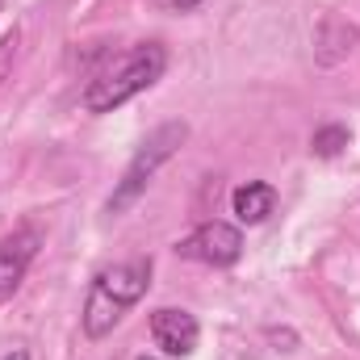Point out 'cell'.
Segmentation results:
<instances>
[{"mask_svg": "<svg viewBox=\"0 0 360 360\" xmlns=\"http://www.w3.org/2000/svg\"><path fill=\"white\" fill-rule=\"evenodd\" d=\"M147 289H151V260H122V264H109L96 272L89 302H84L89 340H105L122 323V314L147 297Z\"/></svg>", "mask_w": 360, "mask_h": 360, "instance_id": "cell-1", "label": "cell"}, {"mask_svg": "<svg viewBox=\"0 0 360 360\" xmlns=\"http://www.w3.org/2000/svg\"><path fill=\"white\" fill-rule=\"evenodd\" d=\"M348 126H323V130H314V139H310V147H314V155H323V160H331V155H340L344 147H348Z\"/></svg>", "mask_w": 360, "mask_h": 360, "instance_id": "cell-8", "label": "cell"}, {"mask_svg": "<svg viewBox=\"0 0 360 360\" xmlns=\"http://www.w3.org/2000/svg\"><path fill=\"white\" fill-rule=\"evenodd\" d=\"M272 205H276V188L264 184V180H248V184H239V188L231 193V210H235V218L248 222V226H260L272 214Z\"/></svg>", "mask_w": 360, "mask_h": 360, "instance_id": "cell-7", "label": "cell"}, {"mask_svg": "<svg viewBox=\"0 0 360 360\" xmlns=\"http://www.w3.org/2000/svg\"><path fill=\"white\" fill-rule=\"evenodd\" d=\"M34 256H38V231H17V235L0 239V302H8L17 293Z\"/></svg>", "mask_w": 360, "mask_h": 360, "instance_id": "cell-6", "label": "cell"}, {"mask_svg": "<svg viewBox=\"0 0 360 360\" xmlns=\"http://www.w3.org/2000/svg\"><path fill=\"white\" fill-rule=\"evenodd\" d=\"M17 42H21L17 25L0 34V84H4V80H8V72H13V59H17Z\"/></svg>", "mask_w": 360, "mask_h": 360, "instance_id": "cell-9", "label": "cell"}, {"mask_svg": "<svg viewBox=\"0 0 360 360\" xmlns=\"http://www.w3.org/2000/svg\"><path fill=\"white\" fill-rule=\"evenodd\" d=\"M176 252L188 256V260L214 264V269H231V264L243 256V235H239V226H231V222H201L188 239H180Z\"/></svg>", "mask_w": 360, "mask_h": 360, "instance_id": "cell-4", "label": "cell"}, {"mask_svg": "<svg viewBox=\"0 0 360 360\" xmlns=\"http://www.w3.org/2000/svg\"><path fill=\"white\" fill-rule=\"evenodd\" d=\"M0 360H30V352H25V348H13L8 356H0Z\"/></svg>", "mask_w": 360, "mask_h": 360, "instance_id": "cell-10", "label": "cell"}, {"mask_svg": "<svg viewBox=\"0 0 360 360\" xmlns=\"http://www.w3.org/2000/svg\"><path fill=\"white\" fill-rule=\"evenodd\" d=\"M143 360H160V356H143Z\"/></svg>", "mask_w": 360, "mask_h": 360, "instance_id": "cell-12", "label": "cell"}, {"mask_svg": "<svg viewBox=\"0 0 360 360\" xmlns=\"http://www.w3.org/2000/svg\"><path fill=\"white\" fill-rule=\"evenodd\" d=\"M184 139H188V126H184V122H164L160 130H151L147 143H143V147L134 151V160L126 164L122 180L113 184V193H109V214H122L126 205H134V201L143 197V188L151 184V176L180 151Z\"/></svg>", "mask_w": 360, "mask_h": 360, "instance_id": "cell-3", "label": "cell"}, {"mask_svg": "<svg viewBox=\"0 0 360 360\" xmlns=\"http://www.w3.org/2000/svg\"><path fill=\"white\" fill-rule=\"evenodd\" d=\"M151 335H155V344H160L168 356H188V352L197 348V340H201V327H197V319H193L188 310L160 306V310L151 314Z\"/></svg>", "mask_w": 360, "mask_h": 360, "instance_id": "cell-5", "label": "cell"}, {"mask_svg": "<svg viewBox=\"0 0 360 360\" xmlns=\"http://www.w3.org/2000/svg\"><path fill=\"white\" fill-rule=\"evenodd\" d=\"M168 68V51L160 42H139L130 46L113 68H105L96 80H89L84 89V109L89 113H109L117 105H126L130 96L147 92Z\"/></svg>", "mask_w": 360, "mask_h": 360, "instance_id": "cell-2", "label": "cell"}, {"mask_svg": "<svg viewBox=\"0 0 360 360\" xmlns=\"http://www.w3.org/2000/svg\"><path fill=\"white\" fill-rule=\"evenodd\" d=\"M172 4H176V8H197L201 0H172Z\"/></svg>", "mask_w": 360, "mask_h": 360, "instance_id": "cell-11", "label": "cell"}]
</instances>
